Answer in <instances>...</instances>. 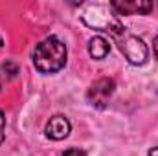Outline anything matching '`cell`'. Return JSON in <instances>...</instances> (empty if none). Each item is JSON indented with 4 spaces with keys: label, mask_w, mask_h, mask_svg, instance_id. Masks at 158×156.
<instances>
[{
    "label": "cell",
    "mask_w": 158,
    "mask_h": 156,
    "mask_svg": "<svg viewBox=\"0 0 158 156\" xmlns=\"http://www.w3.org/2000/svg\"><path fill=\"white\" fill-rule=\"evenodd\" d=\"M66 44L57 37H46L35 46L31 53L33 66L40 74H55L64 68L66 64Z\"/></svg>",
    "instance_id": "obj_1"
},
{
    "label": "cell",
    "mask_w": 158,
    "mask_h": 156,
    "mask_svg": "<svg viewBox=\"0 0 158 156\" xmlns=\"http://www.w3.org/2000/svg\"><path fill=\"white\" fill-rule=\"evenodd\" d=\"M81 20L92 30L110 33L114 39L125 31V28L118 18V15L114 13V9L110 6H105V4H88L81 13Z\"/></svg>",
    "instance_id": "obj_2"
},
{
    "label": "cell",
    "mask_w": 158,
    "mask_h": 156,
    "mask_svg": "<svg viewBox=\"0 0 158 156\" xmlns=\"http://www.w3.org/2000/svg\"><path fill=\"white\" fill-rule=\"evenodd\" d=\"M116 40H118L119 50H121L123 57H125L131 64L142 66V64L147 63V59H149V50H147V44L140 39V37H136V35H132V33H127V30H125L121 35L116 37Z\"/></svg>",
    "instance_id": "obj_3"
},
{
    "label": "cell",
    "mask_w": 158,
    "mask_h": 156,
    "mask_svg": "<svg viewBox=\"0 0 158 156\" xmlns=\"http://www.w3.org/2000/svg\"><path fill=\"white\" fill-rule=\"evenodd\" d=\"M114 88H116V84H114L112 79L101 77V79H98V81H94V83L90 84V88H88V92H86V99H88V103H90L92 107H96V109H105L109 97L114 94Z\"/></svg>",
    "instance_id": "obj_4"
},
{
    "label": "cell",
    "mask_w": 158,
    "mask_h": 156,
    "mask_svg": "<svg viewBox=\"0 0 158 156\" xmlns=\"http://www.w3.org/2000/svg\"><path fill=\"white\" fill-rule=\"evenodd\" d=\"M110 7L116 15H147L153 11L155 4L149 0H114Z\"/></svg>",
    "instance_id": "obj_5"
},
{
    "label": "cell",
    "mask_w": 158,
    "mask_h": 156,
    "mask_svg": "<svg viewBox=\"0 0 158 156\" xmlns=\"http://www.w3.org/2000/svg\"><path fill=\"white\" fill-rule=\"evenodd\" d=\"M70 130H72L70 121L64 116H61V114H55V116L50 117V121L46 123V129H44L46 136H48L50 140H55V142L68 138Z\"/></svg>",
    "instance_id": "obj_6"
},
{
    "label": "cell",
    "mask_w": 158,
    "mask_h": 156,
    "mask_svg": "<svg viewBox=\"0 0 158 156\" xmlns=\"http://www.w3.org/2000/svg\"><path fill=\"white\" fill-rule=\"evenodd\" d=\"M109 51H110V44H109L107 39L96 35V37H92L88 40V53H90L92 59L101 61V59H105L109 55Z\"/></svg>",
    "instance_id": "obj_7"
},
{
    "label": "cell",
    "mask_w": 158,
    "mask_h": 156,
    "mask_svg": "<svg viewBox=\"0 0 158 156\" xmlns=\"http://www.w3.org/2000/svg\"><path fill=\"white\" fill-rule=\"evenodd\" d=\"M19 72H20V70H19V64L13 63V61H6V63L0 66V74H2V77H6L7 81L15 79Z\"/></svg>",
    "instance_id": "obj_8"
},
{
    "label": "cell",
    "mask_w": 158,
    "mask_h": 156,
    "mask_svg": "<svg viewBox=\"0 0 158 156\" xmlns=\"http://www.w3.org/2000/svg\"><path fill=\"white\" fill-rule=\"evenodd\" d=\"M4 132H6V117H4V112L0 110V145L4 142Z\"/></svg>",
    "instance_id": "obj_9"
},
{
    "label": "cell",
    "mask_w": 158,
    "mask_h": 156,
    "mask_svg": "<svg viewBox=\"0 0 158 156\" xmlns=\"http://www.w3.org/2000/svg\"><path fill=\"white\" fill-rule=\"evenodd\" d=\"M63 156H86V153L81 149H68V151H64Z\"/></svg>",
    "instance_id": "obj_10"
},
{
    "label": "cell",
    "mask_w": 158,
    "mask_h": 156,
    "mask_svg": "<svg viewBox=\"0 0 158 156\" xmlns=\"http://www.w3.org/2000/svg\"><path fill=\"white\" fill-rule=\"evenodd\" d=\"M153 51H155V57L158 59V35L155 37V40H153Z\"/></svg>",
    "instance_id": "obj_11"
},
{
    "label": "cell",
    "mask_w": 158,
    "mask_h": 156,
    "mask_svg": "<svg viewBox=\"0 0 158 156\" xmlns=\"http://www.w3.org/2000/svg\"><path fill=\"white\" fill-rule=\"evenodd\" d=\"M147 156H158V147H153V149L147 153Z\"/></svg>",
    "instance_id": "obj_12"
},
{
    "label": "cell",
    "mask_w": 158,
    "mask_h": 156,
    "mask_svg": "<svg viewBox=\"0 0 158 156\" xmlns=\"http://www.w3.org/2000/svg\"><path fill=\"white\" fill-rule=\"evenodd\" d=\"M2 44H4V40H2V37H0V48H2Z\"/></svg>",
    "instance_id": "obj_13"
},
{
    "label": "cell",
    "mask_w": 158,
    "mask_h": 156,
    "mask_svg": "<svg viewBox=\"0 0 158 156\" xmlns=\"http://www.w3.org/2000/svg\"><path fill=\"white\" fill-rule=\"evenodd\" d=\"M0 90H2V84H0Z\"/></svg>",
    "instance_id": "obj_14"
}]
</instances>
